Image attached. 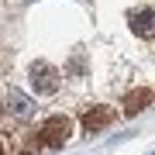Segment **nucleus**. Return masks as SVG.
Masks as SVG:
<instances>
[{
    "label": "nucleus",
    "mask_w": 155,
    "mask_h": 155,
    "mask_svg": "<svg viewBox=\"0 0 155 155\" xmlns=\"http://www.w3.org/2000/svg\"><path fill=\"white\" fill-rule=\"evenodd\" d=\"M148 104H152V90H145V86L141 90H131V93L124 97V114L134 117V114H141Z\"/></svg>",
    "instance_id": "nucleus-5"
},
{
    "label": "nucleus",
    "mask_w": 155,
    "mask_h": 155,
    "mask_svg": "<svg viewBox=\"0 0 155 155\" xmlns=\"http://www.w3.org/2000/svg\"><path fill=\"white\" fill-rule=\"evenodd\" d=\"M0 114H4V104H0Z\"/></svg>",
    "instance_id": "nucleus-8"
},
{
    "label": "nucleus",
    "mask_w": 155,
    "mask_h": 155,
    "mask_svg": "<svg viewBox=\"0 0 155 155\" xmlns=\"http://www.w3.org/2000/svg\"><path fill=\"white\" fill-rule=\"evenodd\" d=\"M114 124V110L110 107H93V110L83 114V131H100V127Z\"/></svg>",
    "instance_id": "nucleus-3"
},
{
    "label": "nucleus",
    "mask_w": 155,
    "mask_h": 155,
    "mask_svg": "<svg viewBox=\"0 0 155 155\" xmlns=\"http://www.w3.org/2000/svg\"><path fill=\"white\" fill-rule=\"evenodd\" d=\"M131 31L138 35V38H152V35H155V11H152V7L131 14Z\"/></svg>",
    "instance_id": "nucleus-4"
},
{
    "label": "nucleus",
    "mask_w": 155,
    "mask_h": 155,
    "mask_svg": "<svg viewBox=\"0 0 155 155\" xmlns=\"http://www.w3.org/2000/svg\"><path fill=\"white\" fill-rule=\"evenodd\" d=\"M31 86L38 90L41 97H52L59 90V69L48 66V62H35L31 66Z\"/></svg>",
    "instance_id": "nucleus-2"
},
{
    "label": "nucleus",
    "mask_w": 155,
    "mask_h": 155,
    "mask_svg": "<svg viewBox=\"0 0 155 155\" xmlns=\"http://www.w3.org/2000/svg\"><path fill=\"white\" fill-rule=\"evenodd\" d=\"M0 155H7V145H4V138H0Z\"/></svg>",
    "instance_id": "nucleus-7"
},
{
    "label": "nucleus",
    "mask_w": 155,
    "mask_h": 155,
    "mask_svg": "<svg viewBox=\"0 0 155 155\" xmlns=\"http://www.w3.org/2000/svg\"><path fill=\"white\" fill-rule=\"evenodd\" d=\"M11 114H14V117H31V114H35V104H31L24 93L14 90V93H11Z\"/></svg>",
    "instance_id": "nucleus-6"
},
{
    "label": "nucleus",
    "mask_w": 155,
    "mask_h": 155,
    "mask_svg": "<svg viewBox=\"0 0 155 155\" xmlns=\"http://www.w3.org/2000/svg\"><path fill=\"white\" fill-rule=\"evenodd\" d=\"M69 138H72V121H69V117H62V114L48 117V121L41 124V131H38L41 148H62Z\"/></svg>",
    "instance_id": "nucleus-1"
}]
</instances>
